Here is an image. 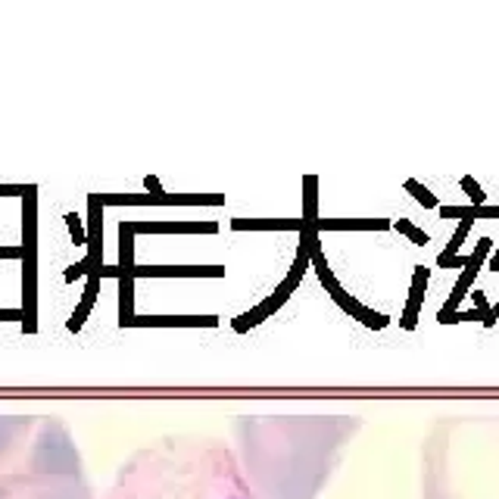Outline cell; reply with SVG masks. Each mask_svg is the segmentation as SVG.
I'll return each instance as SVG.
<instances>
[{
	"label": "cell",
	"instance_id": "obj_4",
	"mask_svg": "<svg viewBox=\"0 0 499 499\" xmlns=\"http://www.w3.org/2000/svg\"><path fill=\"white\" fill-rule=\"evenodd\" d=\"M425 499H499V415H452L421 452Z\"/></svg>",
	"mask_w": 499,
	"mask_h": 499
},
{
	"label": "cell",
	"instance_id": "obj_3",
	"mask_svg": "<svg viewBox=\"0 0 499 499\" xmlns=\"http://www.w3.org/2000/svg\"><path fill=\"white\" fill-rule=\"evenodd\" d=\"M0 418V499H91L82 459L57 421Z\"/></svg>",
	"mask_w": 499,
	"mask_h": 499
},
{
	"label": "cell",
	"instance_id": "obj_2",
	"mask_svg": "<svg viewBox=\"0 0 499 499\" xmlns=\"http://www.w3.org/2000/svg\"><path fill=\"white\" fill-rule=\"evenodd\" d=\"M103 499H253V493L222 440L166 437L135 452Z\"/></svg>",
	"mask_w": 499,
	"mask_h": 499
},
{
	"label": "cell",
	"instance_id": "obj_1",
	"mask_svg": "<svg viewBox=\"0 0 499 499\" xmlns=\"http://www.w3.org/2000/svg\"><path fill=\"white\" fill-rule=\"evenodd\" d=\"M356 431L353 415L237 418V465L250 493L253 499H315Z\"/></svg>",
	"mask_w": 499,
	"mask_h": 499
}]
</instances>
